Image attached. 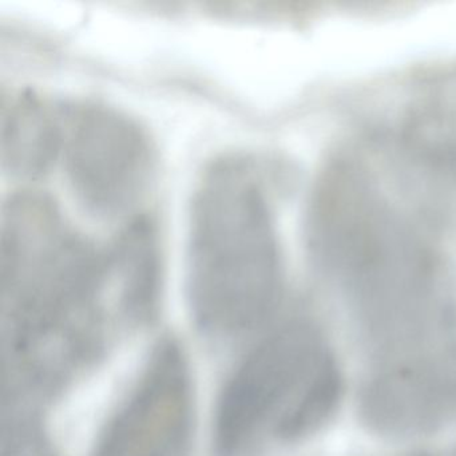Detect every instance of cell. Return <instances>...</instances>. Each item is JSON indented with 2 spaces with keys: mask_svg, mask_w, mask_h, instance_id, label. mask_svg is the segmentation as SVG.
I'll use <instances>...</instances> for the list:
<instances>
[{
  "mask_svg": "<svg viewBox=\"0 0 456 456\" xmlns=\"http://www.w3.org/2000/svg\"><path fill=\"white\" fill-rule=\"evenodd\" d=\"M306 239L375 348L402 351L428 332L439 311V260L362 167H325L309 201Z\"/></svg>",
  "mask_w": 456,
  "mask_h": 456,
  "instance_id": "cell-1",
  "label": "cell"
},
{
  "mask_svg": "<svg viewBox=\"0 0 456 456\" xmlns=\"http://www.w3.org/2000/svg\"><path fill=\"white\" fill-rule=\"evenodd\" d=\"M0 289L7 335L34 346H92L119 322L105 248L44 191L20 189L4 201Z\"/></svg>",
  "mask_w": 456,
  "mask_h": 456,
  "instance_id": "cell-2",
  "label": "cell"
},
{
  "mask_svg": "<svg viewBox=\"0 0 456 456\" xmlns=\"http://www.w3.org/2000/svg\"><path fill=\"white\" fill-rule=\"evenodd\" d=\"M284 265L276 217L260 167L226 154L197 181L189 213L188 292L202 330L239 338L276 311Z\"/></svg>",
  "mask_w": 456,
  "mask_h": 456,
  "instance_id": "cell-3",
  "label": "cell"
},
{
  "mask_svg": "<svg viewBox=\"0 0 456 456\" xmlns=\"http://www.w3.org/2000/svg\"><path fill=\"white\" fill-rule=\"evenodd\" d=\"M341 376L314 325L289 322L256 344L224 387L217 456H257L269 443L314 434L338 407Z\"/></svg>",
  "mask_w": 456,
  "mask_h": 456,
  "instance_id": "cell-4",
  "label": "cell"
},
{
  "mask_svg": "<svg viewBox=\"0 0 456 456\" xmlns=\"http://www.w3.org/2000/svg\"><path fill=\"white\" fill-rule=\"evenodd\" d=\"M61 161L76 201L98 218L134 212L156 172L145 127L102 102L62 103Z\"/></svg>",
  "mask_w": 456,
  "mask_h": 456,
  "instance_id": "cell-5",
  "label": "cell"
},
{
  "mask_svg": "<svg viewBox=\"0 0 456 456\" xmlns=\"http://www.w3.org/2000/svg\"><path fill=\"white\" fill-rule=\"evenodd\" d=\"M196 399L175 341L159 343L97 436L92 456H191Z\"/></svg>",
  "mask_w": 456,
  "mask_h": 456,
  "instance_id": "cell-6",
  "label": "cell"
},
{
  "mask_svg": "<svg viewBox=\"0 0 456 456\" xmlns=\"http://www.w3.org/2000/svg\"><path fill=\"white\" fill-rule=\"evenodd\" d=\"M370 431L392 439L432 434L456 421V351L395 365L360 396Z\"/></svg>",
  "mask_w": 456,
  "mask_h": 456,
  "instance_id": "cell-7",
  "label": "cell"
},
{
  "mask_svg": "<svg viewBox=\"0 0 456 456\" xmlns=\"http://www.w3.org/2000/svg\"><path fill=\"white\" fill-rule=\"evenodd\" d=\"M0 121L4 172L20 178L49 173L62 148V103L31 89L4 92Z\"/></svg>",
  "mask_w": 456,
  "mask_h": 456,
  "instance_id": "cell-8",
  "label": "cell"
},
{
  "mask_svg": "<svg viewBox=\"0 0 456 456\" xmlns=\"http://www.w3.org/2000/svg\"><path fill=\"white\" fill-rule=\"evenodd\" d=\"M427 95L411 114V141L429 161L456 173V79Z\"/></svg>",
  "mask_w": 456,
  "mask_h": 456,
  "instance_id": "cell-9",
  "label": "cell"
},
{
  "mask_svg": "<svg viewBox=\"0 0 456 456\" xmlns=\"http://www.w3.org/2000/svg\"><path fill=\"white\" fill-rule=\"evenodd\" d=\"M4 456H55V453L33 419L12 413L4 434Z\"/></svg>",
  "mask_w": 456,
  "mask_h": 456,
  "instance_id": "cell-10",
  "label": "cell"
},
{
  "mask_svg": "<svg viewBox=\"0 0 456 456\" xmlns=\"http://www.w3.org/2000/svg\"><path fill=\"white\" fill-rule=\"evenodd\" d=\"M418 456H426V455H418Z\"/></svg>",
  "mask_w": 456,
  "mask_h": 456,
  "instance_id": "cell-11",
  "label": "cell"
},
{
  "mask_svg": "<svg viewBox=\"0 0 456 456\" xmlns=\"http://www.w3.org/2000/svg\"><path fill=\"white\" fill-rule=\"evenodd\" d=\"M456 456V455H455Z\"/></svg>",
  "mask_w": 456,
  "mask_h": 456,
  "instance_id": "cell-12",
  "label": "cell"
}]
</instances>
